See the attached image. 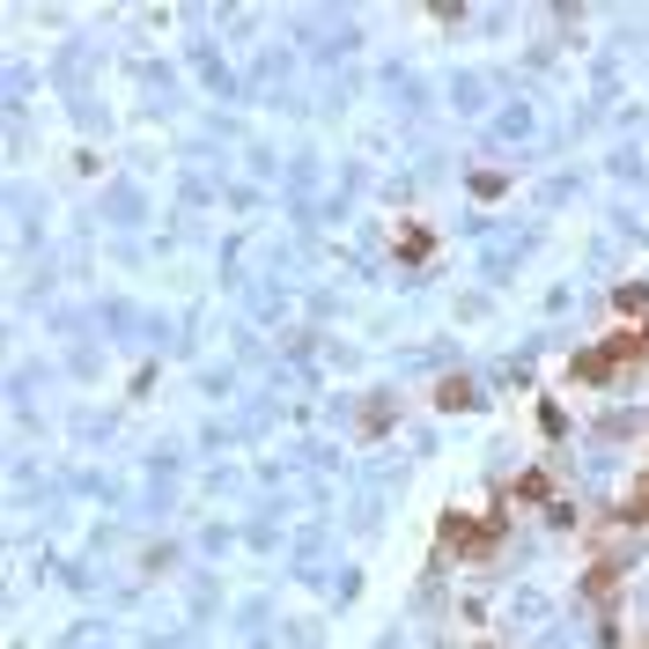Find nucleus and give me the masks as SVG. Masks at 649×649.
Instances as JSON below:
<instances>
[{
	"instance_id": "obj_2",
	"label": "nucleus",
	"mask_w": 649,
	"mask_h": 649,
	"mask_svg": "<svg viewBox=\"0 0 649 649\" xmlns=\"http://www.w3.org/2000/svg\"><path fill=\"white\" fill-rule=\"evenodd\" d=\"M502 539V517H480V525H465V517H443V553H487Z\"/></svg>"
},
{
	"instance_id": "obj_3",
	"label": "nucleus",
	"mask_w": 649,
	"mask_h": 649,
	"mask_svg": "<svg viewBox=\"0 0 649 649\" xmlns=\"http://www.w3.org/2000/svg\"><path fill=\"white\" fill-rule=\"evenodd\" d=\"M517 502H547V473H525V480H517Z\"/></svg>"
},
{
	"instance_id": "obj_1",
	"label": "nucleus",
	"mask_w": 649,
	"mask_h": 649,
	"mask_svg": "<svg viewBox=\"0 0 649 649\" xmlns=\"http://www.w3.org/2000/svg\"><path fill=\"white\" fill-rule=\"evenodd\" d=\"M642 354H649V324H627V332H613L605 348L575 354V376H583V384H605L613 370H627V362H642Z\"/></svg>"
}]
</instances>
